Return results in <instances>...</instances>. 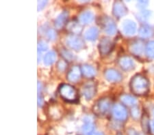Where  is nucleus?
I'll return each mask as SVG.
<instances>
[{
  "instance_id": "f257e3e1",
  "label": "nucleus",
  "mask_w": 154,
  "mask_h": 135,
  "mask_svg": "<svg viewBox=\"0 0 154 135\" xmlns=\"http://www.w3.org/2000/svg\"><path fill=\"white\" fill-rule=\"evenodd\" d=\"M130 89L133 94L138 95L146 94L149 90V82L142 75L134 76L130 81Z\"/></svg>"
},
{
  "instance_id": "f03ea898",
  "label": "nucleus",
  "mask_w": 154,
  "mask_h": 135,
  "mask_svg": "<svg viewBox=\"0 0 154 135\" xmlns=\"http://www.w3.org/2000/svg\"><path fill=\"white\" fill-rule=\"evenodd\" d=\"M58 92L64 100L69 102H74L78 100V91L73 86L69 84H63L59 87Z\"/></svg>"
},
{
  "instance_id": "7ed1b4c3",
  "label": "nucleus",
  "mask_w": 154,
  "mask_h": 135,
  "mask_svg": "<svg viewBox=\"0 0 154 135\" xmlns=\"http://www.w3.org/2000/svg\"><path fill=\"white\" fill-rule=\"evenodd\" d=\"M112 100L110 98H103L98 100L93 107V113L97 116H103L110 110Z\"/></svg>"
},
{
  "instance_id": "20e7f679",
  "label": "nucleus",
  "mask_w": 154,
  "mask_h": 135,
  "mask_svg": "<svg viewBox=\"0 0 154 135\" xmlns=\"http://www.w3.org/2000/svg\"><path fill=\"white\" fill-rule=\"evenodd\" d=\"M66 44L73 50L79 51L84 46V42L80 37L77 35H70L66 38Z\"/></svg>"
},
{
  "instance_id": "39448f33",
  "label": "nucleus",
  "mask_w": 154,
  "mask_h": 135,
  "mask_svg": "<svg viewBox=\"0 0 154 135\" xmlns=\"http://www.w3.org/2000/svg\"><path fill=\"white\" fill-rule=\"evenodd\" d=\"M101 26L105 31V32L108 35H115L116 31V25L112 19L108 16L103 17L101 20Z\"/></svg>"
},
{
  "instance_id": "423d86ee",
  "label": "nucleus",
  "mask_w": 154,
  "mask_h": 135,
  "mask_svg": "<svg viewBox=\"0 0 154 135\" xmlns=\"http://www.w3.org/2000/svg\"><path fill=\"white\" fill-rule=\"evenodd\" d=\"M114 46V43L110 38H103L99 43V51L101 55H108L111 52Z\"/></svg>"
},
{
  "instance_id": "0eeeda50",
  "label": "nucleus",
  "mask_w": 154,
  "mask_h": 135,
  "mask_svg": "<svg viewBox=\"0 0 154 135\" xmlns=\"http://www.w3.org/2000/svg\"><path fill=\"white\" fill-rule=\"evenodd\" d=\"M113 116L116 120L124 122L128 118V112L123 105L116 104L112 109Z\"/></svg>"
},
{
  "instance_id": "6e6552de",
  "label": "nucleus",
  "mask_w": 154,
  "mask_h": 135,
  "mask_svg": "<svg viewBox=\"0 0 154 135\" xmlns=\"http://www.w3.org/2000/svg\"><path fill=\"white\" fill-rule=\"evenodd\" d=\"M113 14L117 18L124 16L128 13V10L122 1H116L113 5Z\"/></svg>"
},
{
  "instance_id": "1a4fd4ad",
  "label": "nucleus",
  "mask_w": 154,
  "mask_h": 135,
  "mask_svg": "<svg viewBox=\"0 0 154 135\" xmlns=\"http://www.w3.org/2000/svg\"><path fill=\"white\" fill-rule=\"evenodd\" d=\"M104 76L109 82L111 83H118L122 80V75L116 70L110 68L105 70Z\"/></svg>"
},
{
  "instance_id": "9d476101",
  "label": "nucleus",
  "mask_w": 154,
  "mask_h": 135,
  "mask_svg": "<svg viewBox=\"0 0 154 135\" xmlns=\"http://www.w3.org/2000/svg\"><path fill=\"white\" fill-rule=\"evenodd\" d=\"M97 92V87L96 85L94 83L90 82L86 83V84L84 86L82 89V92L84 95V97L86 100H91L95 95L96 94Z\"/></svg>"
},
{
  "instance_id": "9b49d317",
  "label": "nucleus",
  "mask_w": 154,
  "mask_h": 135,
  "mask_svg": "<svg viewBox=\"0 0 154 135\" xmlns=\"http://www.w3.org/2000/svg\"><path fill=\"white\" fill-rule=\"evenodd\" d=\"M119 64L123 70L125 71L132 70L135 66L134 60L128 56H123L119 59Z\"/></svg>"
},
{
  "instance_id": "f8f14e48",
  "label": "nucleus",
  "mask_w": 154,
  "mask_h": 135,
  "mask_svg": "<svg viewBox=\"0 0 154 135\" xmlns=\"http://www.w3.org/2000/svg\"><path fill=\"white\" fill-rule=\"evenodd\" d=\"M122 28L123 33L126 36H133L136 31V24L131 20H126L123 22Z\"/></svg>"
},
{
  "instance_id": "ddd939ff",
  "label": "nucleus",
  "mask_w": 154,
  "mask_h": 135,
  "mask_svg": "<svg viewBox=\"0 0 154 135\" xmlns=\"http://www.w3.org/2000/svg\"><path fill=\"white\" fill-rule=\"evenodd\" d=\"M130 52L134 55L139 56L143 53L144 51V44L141 40L134 41L130 44L129 47Z\"/></svg>"
},
{
  "instance_id": "4468645a",
  "label": "nucleus",
  "mask_w": 154,
  "mask_h": 135,
  "mask_svg": "<svg viewBox=\"0 0 154 135\" xmlns=\"http://www.w3.org/2000/svg\"><path fill=\"white\" fill-rule=\"evenodd\" d=\"M81 68H79L78 66H75L71 69L69 71L67 74V79L70 82L76 83L78 81L80 78L81 76Z\"/></svg>"
},
{
  "instance_id": "2eb2a0df",
  "label": "nucleus",
  "mask_w": 154,
  "mask_h": 135,
  "mask_svg": "<svg viewBox=\"0 0 154 135\" xmlns=\"http://www.w3.org/2000/svg\"><path fill=\"white\" fill-rule=\"evenodd\" d=\"M69 17V12L67 11H64L57 17L55 20V27L57 29L63 28L64 25L66 24Z\"/></svg>"
},
{
  "instance_id": "dca6fc26",
  "label": "nucleus",
  "mask_w": 154,
  "mask_h": 135,
  "mask_svg": "<svg viewBox=\"0 0 154 135\" xmlns=\"http://www.w3.org/2000/svg\"><path fill=\"white\" fill-rule=\"evenodd\" d=\"M154 31L153 28L148 25H143L139 29V36L142 38H151L153 35Z\"/></svg>"
},
{
  "instance_id": "f3484780",
  "label": "nucleus",
  "mask_w": 154,
  "mask_h": 135,
  "mask_svg": "<svg viewBox=\"0 0 154 135\" xmlns=\"http://www.w3.org/2000/svg\"><path fill=\"white\" fill-rule=\"evenodd\" d=\"M81 72L84 77L88 78L94 77L96 75V70L95 68L93 66L88 64H84L82 66Z\"/></svg>"
},
{
  "instance_id": "a211bd4d",
  "label": "nucleus",
  "mask_w": 154,
  "mask_h": 135,
  "mask_svg": "<svg viewBox=\"0 0 154 135\" xmlns=\"http://www.w3.org/2000/svg\"><path fill=\"white\" fill-rule=\"evenodd\" d=\"M94 19V14L91 11H85L81 13L79 16V20L81 23L87 25L91 23Z\"/></svg>"
},
{
  "instance_id": "6ab92c4d",
  "label": "nucleus",
  "mask_w": 154,
  "mask_h": 135,
  "mask_svg": "<svg viewBox=\"0 0 154 135\" xmlns=\"http://www.w3.org/2000/svg\"><path fill=\"white\" fill-rule=\"evenodd\" d=\"M99 36V30L97 28H91L88 29L85 33V38L88 40L94 41Z\"/></svg>"
},
{
  "instance_id": "aec40b11",
  "label": "nucleus",
  "mask_w": 154,
  "mask_h": 135,
  "mask_svg": "<svg viewBox=\"0 0 154 135\" xmlns=\"http://www.w3.org/2000/svg\"><path fill=\"white\" fill-rule=\"evenodd\" d=\"M121 100L127 106H134L136 103V99L131 95L123 94L121 96Z\"/></svg>"
},
{
  "instance_id": "412c9836",
  "label": "nucleus",
  "mask_w": 154,
  "mask_h": 135,
  "mask_svg": "<svg viewBox=\"0 0 154 135\" xmlns=\"http://www.w3.org/2000/svg\"><path fill=\"white\" fill-rule=\"evenodd\" d=\"M82 129L83 133L86 135H91L93 134V132L95 130V126H94L93 123L91 122L90 120H86Z\"/></svg>"
},
{
  "instance_id": "4be33fe9",
  "label": "nucleus",
  "mask_w": 154,
  "mask_h": 135,
  "mask_svg": "<svg viewBox=\"0 0 154 135\" xmlns=\"http://www.w3.org/2000/svg\"><path fill=\"white\" fill-rule=\"evenodd\" d=\"M56 53L54 51H49L45 56L44 57V63L47 66H50L52 63L55 62L56 60Z\"/></svg>"
},
{
  "instance_id": "5701e85b",
  "label": "nucleus",
  "mask_w": 154,
  "mask_h": 135,
  "mask_svg": "<svg viewBox=\"0 0 154 135\" xmlns=\"http://www.w3.org/2000/svg\"><path fill=\"white\" fill-rule=\"evenodd\" d=\"M68 29L73 34H79L82 31V27L77 21H71L68 25Z\"/></svg>"
},
{
  "instance_id": "b1692460",
  "label": "nucleus",
  "mask_w": 154,
  "mask_h": 135,
  "mask_svg": "<svg viewBox=\"0 0 154 135\" xmlns=\"http://www.w3.org/2000/svg\"><path fill=\"white\" fill-rule=\"evenodd\" d=\"M145 52L149 57L154 59V40L150 41L146 44Z\"/></svg>"
},
{
  "instance_id": "393cba45",
  "label": "nucleus",
  "mask_w": 154,
  "mask_h": 135,
  "mask_svg": "<svg viewBox=\"0 0 154 135\" xmlns=\"http://www.w3.org/2000/svg\"><path fill=\"white\" fill-rule=\"evenodd\" d=\"M141 124H142V127L143 131L145 132H149L150 130V122L149 119V117L146 114H144L142 117V122H141Z\"/></svg>"
},
{
  "instance_id": "a878e982",
  "label": "nucleus",
  "mask_w": 154,
  "mask_h": 135,
  "mask_svg": "<svg viewBox=\"0 0 154 135\" xmlns=\"http://www.w3.org/2000/svg\"><path fill=\"white\" fill-rule=\"evenodd\" d=\"M150 15H151L150 11H147V10L142 11L139 14H138V19H139V21H145L150 16Z\"/></svg>"
},
{
  "instance_id": "bb28decb",
  "label": "nucleus",
  "mask_w": 154,
  "mask_h": 135,
  "mask_svg": "<svg viewBox=\"0 0 154 135\" xmlns=\"http://www.w3.org/2000/svg\"><path fill=\"white\" fill-rule=\"evenodd\" d=\"M131 114L133 118L138 119V117H140V110H139V108L136 106L134 107L131 110Z\"/></svg>"
},
{
  "instance_id": "cd10ccee",
  "label": "nucleus",
  "mask_w": 154,
  "mask_h": 135,
  "mask_svg": "<svg viewBox=\"0 0 154 135\" xmlns=\"http://www.w3.org/2000/svg\"><path fill=\"white\" fill-rule=\"evenodd\" d=\"M47 36L49 39V40H55L56 38V33L54 29H49V30L47 31Z\"/></svg>"
},
{
  "instance_id": "c85d7f7f",
  "label": "nucleus",
  "mask_w": 154,
  "mask_h": 135,
  "mask_svg": "<svg viewBox=\"0 0 154 135\" xmlns=\"http://www.w3.org/2000/svg\"><path fill=\"white\" fill-rule=\"evenodd\" d=\"M48 48V46L47 45V43L44 41H40L38 43V51H47V49Z\"/></svg>"
},
{
  "instance_id": "c756f323",
  "label": "nucleus",
  "mask_w": 154,
  "mask_h": 135,
  "mask_svg": "<svg viewBox=\"0 0 154 135\" xmlns=\"http://www.w3.org/2000/svg\"><path fill=\"white\" fill-rule=\"evenodd\" d=\"M62 55H63V57L66 59V60H69L71 61L72 59L73 58V56L72 54L69 52V51H66V50H63V51H62Z\"/></svg>"
},
{
  "instance_id": "7c9ffc66",
  "label": "nucleus",
  "mask_w": 154,
  "mask_h": 135,
  "mask_svg": "<svg viewBox=\"0 0 154 135\" xmlns=\"http://www.w3.org/2000/svg\"><path fill=\"white\" fill-rule=\"evenodd\" d=\"M66 67V63L65 61L61 60L58 63V68L60 70H61V71L64 70H65Z\"/></svg>"
},
{
  "instance_id": "2f4dec72",
  "label": "nucleus",
  "mask_w": 154,
  "mask_h": 135,
  "mask_svg": "<svg viewBox=\"0 0 154 135\" xmlns=\"http://www.w3.org/2000/svg\"><path fill=\"white\" fill-rule=\"evenodd\" d=\"M149 4V2L147 1H139L137 4L138 7H139L140 8H144L146 7Z\"/></svg>"
},
{
  "instance_id": "473e14b6",
  "label": "nucleus",
  "mask_w": 154,
  "mask_h": 135,
  "mask_svg": "<svg viewBox=\"0 0 154 135\" xmlns=\"http://www.w3.org/2000/svg\"><path fill=\"white\" fill-rule=\"evenodd\" d=\"M127 134L128 135H143L140 133H138L137 131H136L133 128H130L128 131V132H127Z\"/></svg>"
},
{
  "instance_id": "72a5a7b5",
  "label": "nucleus",
  "mask_w": 154,
  "mask_h": 135,
  "mask_svg": "<svg viewBox=\"0 0 154 135\" xmlns=\"http://www.w3.org/2000/svg\"><path fill=\"white\" fill-rule=\"evenodd\" d=\"M48 3L47 1H39L38 2V10H41L43 9L45 5Z\"/></svg>"
},
{
  "instance_id": "f704fd0d",
  "label": "nucleus",
  "mask_w": 154,
  "mask_h": 135,
  "mask_svg": "<svg viewBox=\"0 0 154 135\" xmlns=\"http://www.w3.org/2000/svg\"><path fill=\"white\" fill-rule=\"evenodd\" d=\"M150 131L151 133L154 135V120L150 122Z\"/></svg>"
},
{
  "instance_id": "c9c22d12",
  "label": "nucleus",
  "mask_w": 154,
  "mask_h": 135,
  "mask_svg": "<svg viewBox=\"0 0 154 135\" xmlns=\"http://www.w3.org/2000/svg\"><path fill=\"white\" fill-rule=\"evenodd\" d=\"M43 98H42L41 95L38 94V104L39 106H41V105L43 104Z\"/></svg>"
},
{
  "instance_id": "e433bc0d",
  "label": "nucleus",
  "mask_w": 154,
  "mask_h": 135,
  "mask_svg": "<svg viewBox=\"0 0 154 135\" xmlns=\"http://www.w3.org/2000/svg\"><path fill=\"white\" fill-rule=\"evenodd\" d=\"M91 135H105V134H104L103 132H96V133H94V134H91Z\"/></svg>"
},
{
  "instance_id": "4c0bfd02",
  "label": "nucleus",
  "mask_w": 154,
  "mask_h": 135,
  "mask_svg": "<svg viewBox=\"0 0 154 135\" xmlns=\"http://www.w3.org/2000/svg\"><path fill=\"white\" fill-rule=\"evenodd\" d=\"M116 135H122V134L120 133V132H119V133H117V134H116Z\"/></svg>"
},
{
  "instance_id": "58836bf2",
  "label": "nucleus",
  "mask_w": 154,
  "mask_h": 135,
  "mask_svg": "<svg viewBox=\"0 0 154 135\" xmlns=\"http://www.w3.org/2000/svg\"><path fill=\"white\" fill-rule=\"evenodd\" d=\"M153 114H154V110H153Z\"/></svg>"
}]
</instances>
